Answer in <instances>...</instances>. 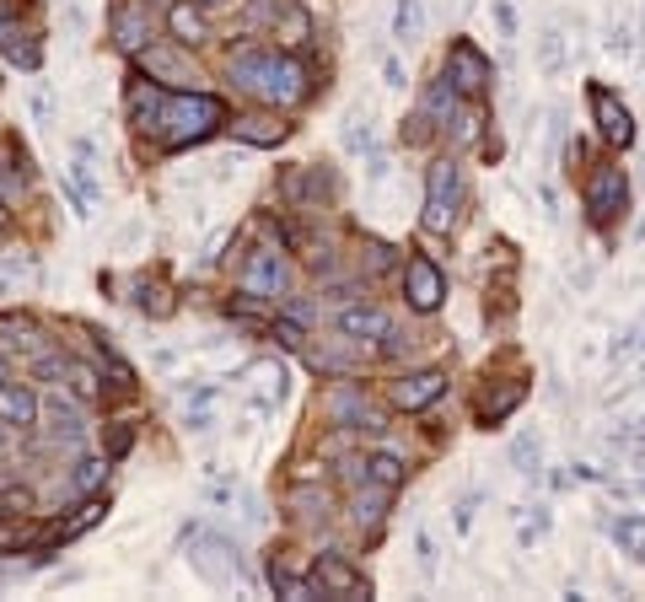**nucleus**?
Masks as SVG:
<instances>
[{"instance_id": "nucleus-45", "label": "nucleus", "mask_w": 645, "mask_h": 602, "mask_svg": "<svg viewBox=\"0 0 645 602\" xmlns=\"http://www.w3.org/2000/svg\"><path fill=\"white\" fill-rule=\"evenodd\" d=\"M27 33H22V22L17 17H0V49H11V43H22Z\"/></svg>"}, {"instance_id": "nucleus-40", "label": "nucleus", "mask_w": 645, "mask_h": 602, "mask_svg": "<svg viewBox=\"0 0 645 602\" xmlns=\"http://www.w3.org/2000/svg\"><path fill=\"white\" fill-rule=\"evenodd\" d=\"M387 264H393V248H387V242H366V258H361L366 275H382Z\"/></svg>"}, {"instance_id": "nucleus-18", "label": "nucleus", "mask_w": 645, "mask_h": 602, "mask_svg": "<svg viewBox=\"0 0 645 602\" xmlns=\"http://www.w3.org/2000/svg\"><path fill=\"white\" fill-rule=\"evenodd\" d=\"M334 328L350 344H382L387 334H393V318H387L382 307H371V301H350V307H339Z\"/></svg>"}, {"instance_id": "nucleus-41", "label": "nucleus", "mask_w": 645, "mask_h": 602, "mask_svg": "<svg viewBox=\"0 0 645 602\" xmlns=\"http://www.w3.org/2000/svg\"><path fill=\"white\" fill-rule=\"evenodd\" d=\"M511 457H516V468H522V473H533V463H538V436H516Z\"/></svg>"}, {"instance_id": "nucleus-3", "label": "nucleus", "mask_w": 645, "mask_h": 602, "mask_svg": "<svg viewBox=\"0 0 645 602\" xmlns=\"http://www.w3.org/2000/svg\"><path fill=\"white\" fill-rule=\"evenodd\" d=\"M457 210H463V167L452 156L425 167V210H420V226L436 237H447L457 226Z\"/></svg>"}, {"instance_id": "nucleus-43", "label": "nucleus", "mask_w": 645, "mask_h": 602, "mask_svg": "<svg viewBox=\"0 0 645 602\" xmlns=\"http://www.w3.org/2000/svg\"><path fill=\"white\" fill-rule=\"evenodd\" d=\"M635 49V38H629V22H613L608 27V54H629Z\"/></svg>"}, {"instance_id": "nucleus-20", "label": "nucleus", "mask_w": 645, "mask_h": 602, "mask_svg": "<svg viewBox=\"0 0 645 602\" xmlns=\"http://www.w3.org/2000/svg\"><path fill=\"white\" fill-rule=\"evenodd\" d=\"M387 506H393V490H387V484H377V479H366L361 495L350 500V522H355V527H377L382 516H387Z\"/></svg>"}, {"instance_id": "nucleus-46", "label": "nucleus", "mask_w": 645, "mask_h": 602, "mask_svg": "<svg viewBox=\"0 0 645 602\" xmlns=\"http://www.w3.org/2000/svg\"><path fill=\"white\" fill-rule=\"evenodd\" d=\"M210 398H215V387H183V404H189V409H194V404L205 409Z\"/></svg>"}, {"instance_id": "nucleus-39", "label": "nucleus", "mask_w": 645, "mask_h": 602, "mask_svg": "<svg viewBox=\"0 0 645 602\" xmlns=\"http://www.w3.org/2000/svg\"><path fill=\"white\" fill-rule=\"evenodd\" d=\"M6 54H11V65H22V70H38V65H43V49H38V38H33V33H27L22 43H11Z\"/></svg>"}, {"instance_id": "nucleus-33", "label": "nucleus", "mask_w": 645, "mask_h": 602, "mask_svg": "<svg viewBox=\"0 0 645 602\" xmlns=\"http://www.w3.org/2000/svg\"><path fill=\"white\" fill-rule=\"evenodd\" d=\"M366 479H377V484H387V490H398V484H404V463H398L393 452H377V457H366Z\"/></svg>"}, {"instance_id": "nucleus-30", "label": "nucleus", "mask_w": 645, "mask_h": 602, "mask_svg": "<svg viewBox=\"0 0 645 602\" xmlns=\"http://www.w3.org/2000/svg\"><path fill=\"white\" fill-rule=\"evenodd\" d=\"M285 500H291V511L307 516V522H318V516L334 511V495H328V490H307V484H296V490L285 495Z\"/></svg>"}, {"instance_id": "nucleus-44", "label": "nucleus", "mask_w": 645, "mask_h": 602, "mask_svg": "<svg viewBox=\"0 0 645 602\" xmlns=\"http://www.w3.org/2000/svg\"><path fill=\"white\" fill-rule=\"evenodd\" d=\"M452 124H457V146H463V140H473V135H479V108H463Z\"/></svg>"}, {"instance_id": "nucleus-24", "label": "nucleus", "mask_w": 645, "mask_h": 602, "mask_svg": "<svg viewBox=\"0 0 645 602\" xmlns=\"http://www.w3.org/2000/svg\"><path fill=\"white\" fill-rule=\"evenodd\" d=\"M275 38L285 43V49H301V43L312 38V11L296 6V0H285V11H280V22H275Z\"/></svg>"}, {"instance_id": "nucleus-42", "label": "nucleus", "mask_w": 645, "mask_h": 602, "mask_svg": "<svg viewBox=\"0 0 645 602\" xmlns=\"http://www.w3.org/2000/svg\"><path fill=\"white\" fill-rule=\"evenodd\" d=\"M129 447H135V425H113L108 430V457H124Z\"/></svg>"}, {"instance_id": "nucleus-7", "label": "nucleus", "mask_w": 645, "mask_h": 602, "mask_svg": "<svg viewBox=\"0 0 645 602\" xmlns=\"http://www.w3.org/2000/svg\"><path fill=\"white\" fill-rule=\"evenodd\" d=\"M323 414L334 425L344 430H361V436H382V414L366 404V393H361V382H334L323 393Z\"/></svg>"}, {"instance_id": "nucleus-25", "label": "nucleus", "mask_w": 645, "mask_h": 602, "mask_svg": "<svg viewBox=\"0 0 645 602\" xmlns=\"http://www.w3.org/2000/svg\"><path fill=\"white\" fill-rule=\"evenodd\" d=\"M307 366L312 371H328V377H350V371H355V350H344V344H312Z\"/></svg>"}, {"instance_id": "nucleus-16", "label": "nucleus", "mask_w": 645, "mask_h": 602, "mask_svg": "<svg viewBox=\"0 0 645 602\" xmlns=\"http://www.w3.org/2000/svg\"><path fill=\"white\" fill-rule=\"evenodd\" d=\"M38 420H43L38 387L22 382V377H6V382H0V425H6V430H33Z\"/></svg>"}, {"instance_id": "nucleus-26", "label": "nucleus", "mask_w": 645, "mask_h": 602, "mask_svg": "<svg viewBox=\"0 0 645 602\" xmlns=\"http://www.w3.org/2000/svg\"><path fill=\"white\" fill-rule=\"evenodd\" d=\"M264 576H269V586H275V597H291V602L318 597V586H312V581H301V576H291V570H285L280 559H269V565H264Z\"/></svg>"}, {"instance_id": "nucleus-27", "label": "nucleus", "mask_w": 645, "mask_h": 602, "mask_svg": "<svg viewBox=\"0 0 645 602\" xmlns=\"http://www.w3.org/2000/svg\"><path fill=\"white\" fill-rule=\"evenodd\" d=\"M135 307L146 312V318H172V307H178V301H172L167 285H156V280H135Z\"/></svg>"}, {"instance_id": "nucleus-47", "label": "nucleus", "mask_w": 645, "mask_h": 602, "mask_svg": "<svg viewBox=\"0 0 645 602\" xmlns=\"http://www.w3.org/2000/svg\"><path fill=\"white\" fill-rule=\"evenodd\" d=\"M382 76H387V86H404V65L387 60V65H382Z\"/></svg>"}, {"instance_id": "nucleus-6", "label": "nucleus", "mask_w": 645, "mask_h": 602, "mask_svg": "<svg viewBox=\"0 0 645 602\" xmlns=\"http://www.w3.org/2000/svg\"><path fill=\"white\" fill-rule=\"evenodd\" d=\"M108 33H113V49L119 54H140L156 43V11L151 0H119L108 11Z\"/></svg>"}, {"instance_id": "nucleus-53", "label": "nucleus", "mask_w": 645, "mask_h": 602, "mask_svg": "<svg viewBox=\"0 0 645 602\" xmlns=\"http://www.w3.org/2000/svg\"><path fill=\"white\" fill-rule=\"evenodd\" d=\"M0 86H6V81H0Z\"/></svg>"}, {"instance_id": "nucleus-23", "label": "nucleus", "mask_w": 645, "mask_h": 602, "mask_svg": "<svg viewBox=\"0 0 645 602\" xmlns=\"http://www.w3.org/2000/svg\"><path fill=\"white\" fill-rule=\"evenodd\" d=\"M167 27H172V38H178L183 49H199V43L210 38V27H205V17L194 11V0H178V6L167 11Z\"/></svg>"}, {"instance_id": "nucleus-4", "label": "nucleus", "mask_w": 645, "mask_h": 602, "mask_svg": "<svg viewBox=\"0 0 645 602\" xmlns=\"http://www.w3.org/2000/svg\"><path fill=\"white\" fill-rule=\"evenodd\" d=\"M581 199H586L592 226H613L629 210V178H624V167L597 162L592 172H586V183H581Z\"/></svg>"}, {"instance_id": "nucleus-36", "label": "nucleus", "mask_w": 645, "mask_h": 602, "mask_svg": "<svg viewBox=\"0 0 645 602\" xmlns=\"http://www.w3.org/2000/svg\"><path fill=\"white\" fill-rule=\"evenodd\" d=\"M22 280H33V253H6L0 258V291H11Z\"/></svg>"}, {"instance_id": "nucleus-9", "label": "nucleus", "mask_w": 645, "mask_h": 602, "mask_svg": "<svg viewBox=\"0 0 645 602\" xmlns=\"http://www.w3.org/2000/svg\"><path fill=\"white\" fill-rule=\"evenodd\" d=\"M307 581L318 586V597H339V602L371 597V581L344 554H318V559H312V570H307Z\"/></svg>"}, {"instance_id": "nucleus-17", "label": "nucleus", "mask_w": 645, "mask_h": 602, "mask_svg": "<svg viewBox=\"0 0 645 602\" xmlns=\"http://www.w3.org/2000/svg\"><path fill=\"white\" fill-rule=\"evenodd\" d=\"M441 393H447V371H436V366H425V371H404V377L387 387V398H393L398 409H409V414L430 409Z\"/></svg>"}, {"instance_id": "nucleus-31", "label": "nucleus", "mask_w": 645, "mask_h": 602, "mask_svg": "<svg viewBox=\"0 0 645 602\" xmlns=\"http://www.w3.org/2000/svg\"><path fill=\"white\" fill-rule=\"evenodd\" d=\"M248 377L258 382V409H269V404H275V398L285 393V366H275V361L248 366Z\"/></svg>"}, {"instance_id": "nucleus-37", "label": "nucleus", "mask_w": 645, "mask_h": 602, "mask_svg": "<svg viewBox=\"0 0 645 602\" xmlns=\"http://www.w3.org/2000/svg\"><path fill=\"white\" fill-rule=\"evenodd\" d=\"M33 506H38V495L22 490V484H6V490H0V522H6V516H27Z\"/></svg>"}, {"instance_id": "nucleus-50", "label": "nucleus", "mask_w": 645, "mask_h": 602, "mask_svg": "<svg viewBox=\"0 0 645 602\" xmlns=\"http://www.w3.org/2000/svg\"><path fill=\"white\" fill-rule=\"evenodd\" d=\"M194 6H205V11H215V6H232V0H194Z\"/></svg>"}, {"instance_id": "nucleus-51", "label": "nucleus", "mask_w": 645, "mask_h": 602, "mask_svg": "<svg viewBox=\"0 0 645 602\" xmlns=\"http://www.w3.org/2000/svg\"><path fill=\"white\" fill-rule=\"evenodd\" d=\"M0 232H11V210L6 205H0Z\"/></svg>"}, {"instance_id": "nucleus-1", "label": "nucleus", "mask_w": 645, "mask_h": 602, "mask_svg": "<svg viewBox=\"0 0 645 602\" xmlns=\"http://www.w3.org/2000/svg\"><path fill=\"white\" fill-rule=\"evenodd\" d=\"M226 76H232L242 92H253L258 103H269V108H291V103L307 97V65L291 60V54H280V49H258V43L232 49Z\"/></svg>"}, {"instance_id": "nucleus-28", "label": "nucleus", "mask_w": 645, "mask_h": 602, "mask_svg": "<svg viewBox=\"0 0 645 602\" xmlns=\"http://www.w3.org/2000/svg\"><path fill=\"white\" fill-rule=\"evenodd\" d=\"M420 33H425L420 0H398V6H393V38L398 43H420Z\"/></svg>"}, {"instance_id": "nucleus-38", "label": "nucleus", "mask_w": 645, "mask_h": 602, "mask_svg": "<svg viewBox=\"0 0 645 602\" xmlns=\"http://www.w3.org/2000/svg\"><path fill=\"white\" fill-rule=\"evenodd\" d=\"M430 135H436V119H430L425 108H414L409 119H404V146H425Z\"/></svg>"}, {"instance_id": "nucleus-34", "label": "nucleus", "mask_w": 645, "mask_h": 602, "mask_svg": "<svg viewBox=\"0 0 645 602\" xmlns=\"http://www.w3.org/2000/svg\"><path fill=\"white\" fill-rule=\"evenodd\" d=\"M538 70L543 76H559V70H565V33H543V43H538Z\"/></svg>"}, {"instance_id": "nucleus-19", "label": "nucleus", "mask_w": 645, "mask_h": 602, "mask_svg": "<svg viewBox=\"0 0 645 602\" xmlns=\"http://www.w3.org/2000/svg\"><path fill=\"white\" fill-rule=\"evenodd\" d=\"M232 135L242 140V146H280L285 135H291V124L280 119V113H269V108H258V113H237L232 124Z\"/></svg>"}, {"instance_id": "nucleus-14", "label": "nucleus", "mask_w": 645, "mask_h": 602, "mask_svg": "<svg viewBox=\"0 0 645 602\" xmlns=\"http://www.w3.org/2000/svg\"><path fill=\"white\" fill-rule=\"evenodd\" d=\"M167 103H172V92H167V86L162 81H140L135 76V86H129V103H124V113H129V124H135L140 129V135H162V119H167Z\"/></svg>"}, {"instance_id": "nucleus-15", "label": "nucleus", "mask_w": 645, "mask_h": 602, "mask_svg": "<svg viewBox=\"0 0 645 602\" xmlns=\"http://www.w3.org/2000/svg\"><path fill=\"white\" fill-rule=\"evenodd\" d=\"M43 425H49V441L54 447H81V436H86V409H81V398L76 393H49L43 398Z\"/></svg>"}, {"instance_id": "nucleus-12", "label": "nucleus", "mask_w": 645, "mask_h": 602, "mask_svg": "<svg viewBox=\"0 0 645 602\" xmlns=\"http://www.w3.org/2000/svg\"><path fill=\"white\" fill-rule=\"evenodd\" d=\"M586 97H592V119L602 129V140H608V146H629V140H635V113L619 103V92L592 81V86H586Z\"/></svg>"}, {"instance_id": "nucleus-13", "label": "nucleus", "mask_w": 645, "mask_h": 602, "mask_svg": "<svg viewBox=\"0 0 645 602\" xmlns=\"http://www.w3.org/2000/svg\"><path fill=\"white\" fill-rule=\"evenodd\" d=\"M334 189H339L334 167H291V172H285V183H280V199H285V205H296V210H307V205L334 199Z\"/></svg>"}, {"instance_id": "nucleus-52", "label": "nucleus", "mask_w": 645, "mask_h": 602, "mask_svg": "<svg viewBox=\"0 0 645 602\" xmlns=\"http://www.w3.org/2000/svg\"><path fill=\"white\" fill-rule=\"evenodd\" d=\"M11 377V361H6V355H0V382H6Z\"/></svg>"}, {"instance_id": "nucleus-48", "label": "nucleus", "mask_w": 645, "mask_h": 602, "mask_svg": "<svg viewBox=\"0 0 645 602\" xmlns=\"http://www.w3.org/2000/svg\"><path fill=\"white\" fill-rule=\"evenodd\" d=\"M495 17H500V27H506V33H516V11L506 6V0H500V6H495Z\"/></svg>"}, {"instance_id": "nucleus-11", "label": "nucleus", "mask_w": 645, "mask_h": 602, "mask_svg": "<svg viewBox=\"0 0 645 602\" xmlns=\"http://www.w3.org/2000/svg\"><path fill=\"white\" fill-rule=\"evenodd\" d=\"M447 81H452L463 97H484V92H490V81H495V65L484 60V54L473 49L468 38H457L452 49H447Z\"/></svg>"}, {"instance_id": "nucleus-10", "label": "nucleus", "mask_w": 645, "mask_h": 602, "mask_svg": "<svg viewBox=\"0 0 645 602\" xmlns=\"http://www.w3.org/2000/svg\"><path fill=\"white\" fill-rule=\"evenodd\" d=\"M404 296H409L414 312H436L441 301H447V275H441L436 258L409 253V264H404Z\"/></svg>"}, {"instance_id": "nucleus-5", "label": "nucleus", "mask_w": 645, "mask_h": 602, "mask_svg": "<svg viewBox=\"0 0 645 602\" xmlns=\"http://www.w3.org/2000/svg\"><path fill=\"white\" fill-rule=\"evenodd\" d=\"M237 291L264 296V301H285L291 296V264H285V253L280 248H253L237 269Z\"/></svg>"}, {"instance_id": "nucleus-32", "label": "nucleus", "mask_w": 645, "mask_h": 602, "mask_svg": "<svg viewBox=\"0 0 645 602\" xmlns=\"http://www.w3.org/2000/svg\"><path fill=\"white\" fill-rule=\"evenodd\" d=\"M280 11H285V0H248V6H242V17H237V27H242V33L275 27V22H280Z\"/></svg>"}, {"instance_id": "nucleus-21", "label": "nucleus", "mask_w": 645, "mask_h": 602, "mask_svg": "<svg viewBox=\"0 0 645 602\" xmlns=\"http://www.w3.org/2000/svg\"><path fill=\"white\" fill-rule=\"evenodd\" d=\"M108 463H113V457H81V463H76V468H70V473H65V479H60V500H76V495H92V490H97V484H103V479H108Z\"/></svg>"}, {"instance_id": "nucleus-29", "label": "nucleus", "mask_w": 645, "mask_h": 602, "mask_svg": "<svg viewBox=\"0 0 645 602\" xmlns=\"http://www.w3.org/2000/svg\"><path fill=\"white\" fill-rule=\"evenodd\" d=\"M613 538H619V549L635 559V565H645V516H619V522H613Z\"/></svg>"}, {"instance_id": "nucleus-22", "label": "nucleus", "mask_w": 645, "mask_h": 602, "mask_svg": "<svg viewBox=\"0 0 645 602\" xmlns=\"http://www.w3.org/2000/svg\"><path fill=\"white\" fill-rule=\"evenodd\" d=\"M522 398H527V382L522 377L506 382V387H490V393L479 398V425H500L516 404H522Z\"/></svg>"}, {"instance_id": "nucleus-49", "label": "nucleus", "mask_w": 645, "mask_h": 602, "mask_svg": "<svg viewBox=\"0 0 645 602\" xmlns=\"http://www.w3.org/2000/svg\"><path fill=\"white\" fill-rule=\"evenodd\" d=\"M183 425H189V430H210L215 420H210V414H194V409H189V414H183Z\"/></svg>"}, {"instance_id": "nucleus-35", "label": "nucleus", "mask_w": 645, "mask_h": 602, "mask_svg": "<svg viewBox=\"0 0 645 602\" xmlns=\"http://www.w3.org/2000/svg\"><path fill=\"white\" fill-rule=\"evenodd\" d=\"M70 393H76L81 404H92V398L103 393V377H97V371L86 366V361H70Z\"/></svg>"}, {"instance_id": "nucleus-2", "label": "nucleus", "mask_w": 645, "mask_h": 602, "mask_svg": "<svg viewBox=\"0 0 645 602\" xmlns=\"http://www.w3.org/2000/svg\"><path fill=\"white\" fill-rule=\"evenodd\" d=\"M226 124V103L215 92H172L167 119H162V151H189L199 140H210Z\"/></svg>"}, {"instance_id": "nucleus-8", "label": "nucleus", "mask_w": 645, "mask_h": 602, "mask_svg": "<svg viewBox=\"0 0 645 602\" xmlns=\"http://www.w3.org/2000/svg\"><path fill=\"white\" fill-rule=\"evenodd\" d=\"M178 49H183L178 38H172V43H151V49L135 54V65L151 70V76L162 86H172V92H199V81H205V76H199V65H189Z\"/></svg>"}]
</instances>
